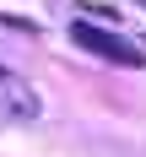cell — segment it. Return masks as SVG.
I'll return each mask as SVG.
<instances>
[{"mask_svg": "<svg viewBox=\"0 0 146 157\" xmlns=\"http://www.w3.org/2000/svg\"><path fill=\"white\" fill-rule=\"evenodd\" d=\"M70 38H76L87 54H97V60H108V65H125V71H141L146 65V49L141 44H130V38H119V33H103L97 22H70Z\"/></svg>", "mask_w": 146, "mask_h": 157, "instance_id": "1", "label": "cell"}, {"mask_svg": "<svg viewBox=\"0 0 146 157\" xmlns=\"http://www.w3.org/2000/svg\"><path fill=\"white\" fill-rule=\"evenodd\" d=\"M0 103H6V114H11V119H22V125H32V119H38V92H32L27 81H16L11 71H0Z\"/></svg>", "mask_w": 146, "mask_h": 157, "instance_id": "2", "label": "cell"}, {"mask_svg": "<svg viewBox=\"0 0 146 157\" xmlns=\"http://www.w3.org/2000/svg\"><path fill=\"white\" fill-rule=\"evenodd\" d=\"M135 6H146V0H135Z\"/></svg>", "mask_w": 146, "mask_h": 157, "instance_id": "3", "label": "cell"}]
</instances>
